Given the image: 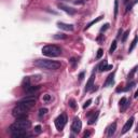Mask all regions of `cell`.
<instances>
[{
  "label": "cell",
  "mask_w": 138,
  "mask_h": 138,
  "mask_svg": "<svg viewBox=\"0 0 138 138\" xmlns=\"http://www.w3.org/2000/svg\"><path fill=\"white\" fill-rule=\"evenodd\" d=\"M116 129H117V123L110 124V125H109V126L107 127V136H108V137H111L113 134L116 133Z\"/></svg>",
  "instance_id": "13"
},
{
  "label": "cell",
  "mask_w": 138,
  "mask_h": 138,
  "mask_svg": "<svg viewBox=\"0 0 138 138\" xmlns=\"http://www.w3.org/2000/svg\"><path fill=\"white\" fill-rule=\"evenodd\" d=\"M54 123H55L56 128H57L58 131H62V129L64 128V126L66 125V123H67V117H66V114H60V116H58V117L55 119Z\"/></svg>",
  "instance_id": "5"
},
{
  "label": "cell",
  "mask_w": 138,
  "mask_h": 138,
  "mask_svg": "<svg viewBox=\"0 0 138 138\" xmlns=\"http://www.w3.org/2000/svg\"><path fill=\"white\" fill-rule=\"evenodd\" d=\"M68 105H69V107L70 108H72L74 110H76L77 109V105H76V100L74 99V98H71V99H69V101H68Z\"/></svg>",
  "instance_id": "20"
},
{
  "label": "cell",
  "mask_w": 138,
  "mask_h": 138,
  "mask_svg": "<svg viewBox=\"0 0 138 138\" xmlns=\"http://www.w3.org/2000/svg\"><path fill=\"white\" fill-rule=\"evenodd\" d=\"M87 117H90L88 118V124L92 125V124H94L96 122V120H97V118H98V111H91V112H88L87 113Z\"/></svg>",
  "instance_id": "9"
},
{
  "label": "cell",
  "mask_w": 138,
  "mask_h": 138,
  "mask_svg": "<svg viewBox=\"0 0 138 138\" xmlns=\"http://www.w3.org/2000/svg\"><path fill=\"white\" fill-rule=\"evenodd\" d=\"M91 135V132H85L84 133V138H86V137H88Z\"/></svg>",
  "instance_id": "34"
},
{
  "label": "cell",
  "mask_w": 138,
  "mask_h": 138,
  "mask_svg": "<svg viewBox=\"0 0 138 138\" xmlns=\"http://www.w3.org/2000/svg\"><path fill=\"white\" fill-rule=\"evenodd\" d=\"M131 8H132V5L127 6V9H126V11H129V10H131Z\"/></svg>",
  "instance_id": "37"
},
{
  "label": "cell",
  "mask_w": 138,
  "mask_h": 138,
  "mask_svg": "<svg viewBox=\"0 0 138 138\" xmlns=\"http://www.w3.org/2000/svg\"><path fill=\"white\" fill-rule=\"evenodd\" d=\"M108 27H109V24L107 23V24H105V25L100 28V32H103V31H105V30H107L108 29Z\"/></svg>",
  "instance_id": "31"
},
{
  "label": "cell",
  "mask_w": 138,
  "mask_h": 138,
  "mask_svg": "<svg viewBox=\"0 0 138 138\" xmlns=\"http://www.w3.org/2000/svg\"><path fill=\"white\" fill-rule=\"evenodd\" d=\"M134 85H135V82H132L131 84H128V85H127V86H126V87H125V88H124V90H123V91H128V90H131V88H133V86H134Z\"/></svg>",
  "instance_id": "28"
},
{
  "label": "cell",
  "mask_w": 138,
  "mask_h": 138,
  "mask_svg": "<svg viewBox=\"0 0 138 138\" xmlns=\"http://www.w3.org/2000/svg\"><path fill=\"white\" fill-rule=\"evenodd\" d=\"M75 5H83L84 1H74Z\"/></svg>",
  "instance_id": "35"
},
{
  "label": "cell",
  "mask_w": 138,
  "mask_h": 138,
  "mask_svg": "<svg viewBox=\"0 0 138 138\" xmlns=\"http://www.w3.org/2000/svg\"><path fill=\"white\" fill-rule=\"evenodd\" d=\"M47 112H48V109L47 108H41L39 110V117H42L44 114H47Z\"/></svg>",
  "instance_id": "25"
},
{
  "label": "cell",
  "mask_w": 138,
  "mask_h": 138,
  "mask_svg": "<svg viewBox=\"0 0 138 138\" xmlns=\"http://www.w3.org/2000/svg\"><path fill=\"white\" fill-rule=\"evenodd\" d=\"M118 11H119V1L116 0L114 1V16L118 15Z\"/></svg>",
  "instance_id": "24"
},
{
  "label": "cell",
  "mask_w": 138,
  "mask_h": 138,
  "mask_svg": "<svg viewBox=\"0 0 138 138\" xmlns=\"http://www.w3.org/2000/svg\"><path fill=\"white\" fill-rule=\"evenodd\" d=\"M133 123H134V118H131V119L127 120V122L125 123V125L123 126V129H122V134H125L127 133L129 129H131V127L133 126Z\"/></svg>",
  "instance_id": "11"
},
{
  "label": "cell",
  "mask_w": 138,
  "mask_h": 138,
  "mask_svg": "<svg viewBox=\"0 0 138 138\" xmlns=\"http://www.w3.org/2000/svg\"><path fill=\"white\" fill-rule=\"evenodd\" d=\"M128 1H129V0H123V2H124V3H127Z\"/></svg>",
  "instance_id": "39"
},
{
  "label": "cell",
  "mask_w": 138,
  "mask_h": 138,
  "mask_svg": "<svg viewBox=\"0 0 138 138\" xmlns=\"http://www.w3.org/2000/svg\"><path fill=\"white\" fill-rule=\"evenodd\" d=\"M91 103H92V99H88L87 101H85L84 105H83V108H84V109H85V108H87V107L91 105Z\"/></svg>",
  "instance_id": "30"
},
{
  "label": "cell",
  "mask_w": 138,
  "mask_h": 138,
  "mask_svg": "<svg viewBox=\"0 0 138 138\" xmlns=\"http://www.w3.org/2000/svg\"><path fill=\"white\" fill-rule=\"evenodd\" d=\"M81 128H82V122H81V120L79 118H75L74 119V122L71 124V129L74 133H80Z\"/></svg>",
  "instance_id": "6"
},
{
  "label": "cell",
  "mask_w": 138,
  "mask_h": 138,
  "mask_svg": "<svg viewBox=\"0 0 138 138\" xmlns=\"http://www.w3.org/2000/svg\"><path fill=\"white\" fill-rule=\"evenodd\" d=\"M35 66L43 68V69H48V70H56L60 67V63L56 62V60H52V59H37L34 62Z\"/></svg>",
  "instance_id": "1"
},
{
  "label": "cell",
  "mask_w": 138,
  "mask_h": 138,
  "mask_svg": "<svg viewBox=\"0 0 138 138\" xmlns=\"http://www.w3.org/2000/svg\"><path fill=\"white\" fill-rule=\"evenodd\" d=\"M113 67H112V65H108L107 66V70H110V69H112Z\"/></svg>",
  "instance_id": "36"
},
{
  "label": "cell",
  "mask_w": 138,
  "mask_h": 138,
  "mask_svg": "<svg viewBox=\"0 0 138 138\" xmlns=\"http://www.w3.org/2000/svg\"><path fill=\"white\" fill-rule=\"evenodd\" d=\"M129 103H127V99L125 98V97H122V98L120 99V107H122V110H125L127 107V105Z\"/></svg>",
  "instance_id": "17"
},
{
  "label": "cell",
  "mask_w": 138,
  "mask_h": 138,
  "mask_svg": "<svg viewBox=\"0 0 138 138\" xmlns=\"http://www.w3.org/2000/svg\"><path fill=\"white\" fill-rule=\"evenodd\" d=\"M30 135L27 133V131H19L12 133V137L13 138H24V137H29Z\"/></svg>",
  "instance_id": "12"
},
{
  "label": "cell",
  "mask_w": 138,
  "mask_h": 138,
  "mask_svg": "<svg viewBox=\"0 0 138 138\" xmlns=\"http://www.w3.org/2000/svg\"><path fill=\"white\" fill-rule=\"evenodd\" d=\"M35 133H36V134L41 133V126H40V125H37V126L35 127Z\"/></svg>",
  "instance_id": "32"
},
{
  "label": "cell",
  "mask_w": 138,
  "mask_h": 138,
  "mask_svg": "<svg viewBox=\"0 0 138 138\" xmlns=\"http://www.w3.org/2000/svg\"><path fill=\"white\" fill-rule=\"evenodd\" d=\"M57 27L59 29H63V30H66V31L74 30V25H71V24H65L62 22H57Z\"/></svg>",
  "instance_id": "8"
},
{
  "label": "cell",
  "mask_w": 138,
  "mask_h": 138,
  "mask_svg": "<svg viewBox=\"0 0 138 138\" xmlns=\"http://www.w3.org/2000/svg\"><path fill=\"white\" fill-rule=\"evenodd\" d=\"M137 97H138V90H137L136 93H135V98H137Z\"/></svg>",
  "instance_id": "38"
},
{
  "label": "cell",
  "mask_w": 138,
  "mask_h": 138,
  "mask_svg": "<svg viewBox=\"0 0 138 138\" xmlns=\"http://www.w3.org/2000/svg\"><path fill=\"white\" fill-rule=\"evenodd\" d=\"M107 66H108L107 60H104V62L101 63V64L99 65V66H98L99 71H106V70H107Z\"/></svg>",
  "instance_id": "19"
},
{
  "label": "cell",
  "mask_w": 138,
  "mask_h": 138,
  "mask_svg": "<svg viewBox=\"0 0 138 138\" xmlns=\"http://www.w3.org/2000/svg\"><path fill=\"white\" fill-rule=\"evenodd\" d=\"M83 77H84V72H81V74L79 75V80L82 81L83 80Z\"/></svg>",
  "instance_id": "33"
},
{
  "label": "cell",
  "mask_w": 138,
  "mask_h": 138,
  "mask_svg": "<svg viewBox=\"0 0 138 138\" xmlns=\"http://www.w3.org/2000/svg\"><path fill=\"white\" fill-rule=\"evenodd\" d=\"M94 80H95V74L93 72L92 76L90 77V79H88V81H87V83H86V86H85V92H88L93 86H94Z\"/></svg>",
  "instance_id": "10"
},
{
  "label": "cell",
  "mask_w": 138,
  "mask_h": 138,
  "mask_svg": "<svg viewBox=\"0 0 138 138\" xmlns=\"http://www.w3.org/2000/svg\"><path fill=\"white\" fill-rule=\"evenodd\" d=\"M116 49H117V41L114 40V41L112 42V44H111V47H110V50H109V52H110V53L112 54L113 52L116 51Z\"/></svg>",
  "instance_id": "22"
},
{
  "label": "cell",
  "mask_w": 138,
  "mask_h": 138,
  "mask_svg": "<svg viewBox=\"0 0 138 138\" xmlns=\"http://www.w3.org/2000/svg\"><path fill=\"white\" fill-rule=\"evenodd\" d=\"M137 42H138V36H135V38H134V40L132 41L131 45H129V49H128V52H129V53H131V52L134 50V49H135Z\"/></svg>",
  "instance_id": "18"
},
{
  "label": "cell",
  "mask_w": 138,
  "mask_h": 138,
  "mask_svg": "<svg viewBox=\"0 0 138 138\" xmlns=\"http://www.w3.org/2000/svg\"><path fill=\"white\" fill-rule=\"evenodd\" d=\"M114 75H116V72H112V74L108 76L106 82H105V86H109V85L113 84V82H114Z\"/></svg>",
  "instance_id": "14"
},
{
  "label": "cell",
  "mask_w": 138,
  "mask_h": 138,
  "mask_svg": "<svg viewBox=\"0 0 138 138\" xmlns=\"http://www.w3.org/2000/svg\"><path fill=\"white\" fill-rule=\"evenodd\" d=\"M51 99H52L51 95H49V94L43 95V101H45V103H49V101H51Z\"/></svg>",
  "instance_id": "27"
},
{
  "label": "cell",
  "mask_w": 138,
  "mask_h": 138,
  "mask_svg": "<svg viewBox=\"0 0 138 138\" xmlns=\"http://www.w3.org/2000/svg\"><path fill=\"white\" fill-rule=\"evenodd\" d=\"M136 69H137V67H134V68L132 69V71L128 74V76H127V79H128V80L133 79V77H134V75H135V72H136Z\"/></svg>",
  "instance_id": "21"
},
{
  "label": "cell",
  "mask_w": 138,
  "mask_h": 138,
  "mask_svg": "<svg viewBox=\"0 0 138 138\" xmlns=\"http://www.w3.org/2000/svg\"><path fill=\"white\" fill-rule=\"evenodd\" d=\"M54 38H55V39H65V38H66V36L63 35V34H60V35H55Z\"/></svg>",
  "instance_id": "29"
},
{
  "label": "cell",
  "mask_w": 138,
  "mask_h": 138,
  "mask_svg": "<svg viewBox=\"0 0 138 138\" xmlns=\"http://www.w3.org/2000/svg\"><path fill=\"white\" fill-rule=\"evenodd\" d=\"M135 1H136V2H138V0H135Z\"/></svg>",
  "instance_id": "40"
},
{
  "label": "cell",
  "mask_w": 138,
  "mask_h": 138,
  "mask_svg": "<svg viewBox=\"0 0 138 138\" xmlns=\"http://www.w3.org/2000/svg\"><path fill=\"white\" fill-rule=\"evenodd\" d=\"M66 1H67V0H66Z\"/></svg>",
  "instance_id": "41"
},
{
  "label": "cell",
  "mask_w": 138,
  "mask_h": 138,
  "mask_svg": "<svg viewBox=\"0 0 138 138\" xmlns=\"http://www.w3.org/2000/svg\"><path fill=\"white\" fill-rule=\"evenodd\" d=\"M103 17H104V16H98V17H97V18H95V19H93V21L92 22H90V23H88L87 24V25L86 26H85V28H84V30H86V29H88V28H90L92 25H94V24H96V23H98L99 21H101V19H103Z\"/></svg>",
  "instance_id": "15"
},
{
  "label": "cell",
  "mask_w": 138,
  "mask_h": 138,
  "mask_svg": "<svg viewBox=\"0 0 138 138\" xmlns=\"http://www.w3.org/2000/svg\"><path fill=\"white\" fill-rule=\"evenodd\" d=\"M128 35H129V30H126L123 34V36H122V42H125L126 41V39H127V37H128Z\"/></svg>",
  "instance_id": "26"
},
{
  "label": "cell",
  "mask_w": 138,
  "mask_h": 138,
  "mask_svg": "<svg viewBox=\"0 0 138 138\" xmlns=\"http://www.w3.org/2000/svg\"><path fill=\"white\" fill-rule=\"evenodd\" d=\"M57 7H58V9L63 10L64 12H66V13L70 14V15H74L76 12H77V11L74 9V8H70V7H68V6H66V5H64V3H58Z\"/></svg>",
  "instance_id": "7"
},
{
  "label": "cell",
  "mask_w": 138,
  "mask_h": 138,
  "mask_svg": "<svg viewBox=\"0 0 138 138\" xmlns=\"http://www.w3.org/2000/svg\"><path fill=\"white\" fill-rule=\"evenodd\" d=\"M42 54L48 56V57H57L62 54V50L60 48H58L57 45H54V44H49L42 48Z\"/></svg>",
  "instance_id": "3"
},
{
  "label": "cell",
  "mask_w": 138,
  "mask_h": 138,
  "mask_svg": "<svg viewBox=\"0 0 138 138\" xmlns=\"http://www.w3.org/2000/svg\"><path fill=\"white\" fill-rule=\"evenodd\" d=\"M103 54H104L103 49H98V51H97V54H96V59L101 58V56H103Z\"/></svg>",
  "instance_id": "23"
},
{
  "label": "cell",
  "mask_w": 138,
  "mask_h": 138,
  "mask_svg": "<svg viewBox=\"0 0 138 138\" xmlns=\"http://www.w3.org/2000/svg\"><path fill=\"white\" fill-rule=\"evenodd\" d=\"M38 90H39V86H34V85H29L27 88H25L26 93H28V94H32V93H35Z\"/></svg>",
  "instance_id": "16"
},
{
  "label": "cell",
  "mask_w": 138,
  "mask_h": 138,
  "mask_svg": "<svg viewBox=\"0 0 138 138\" xmlns=\"http://www.w3.org/2000/svg\"><path fill=\"white\" fill-rule=\"evenodd\" d=\"M31 127V122L28 121L27 119H17V121H15L10 126V132L15 133L19 131H27Z\"/></svg>",
  "instance_id": "2"
},
{
  "label": "cell",
  "mask_w": 138,
  "mask_h": 138,
  "mask_svg": "<svg viewBox=\"0 0 138 138\" xmlns=\"http://www.w3.org/2000/svg\"><path fill=\"white\" fill-rule=\"evenodd\" d=\"M30 110V108L26 107L25 105L17 103V105L13 109V116L16 119H27V112Z\"/></svg>",
  "instance_id": "4"
}]
</instances>
